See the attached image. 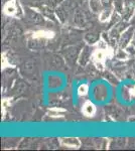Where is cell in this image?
Returning a JSON list of instances; mask_svg holds the SVG:
<instances>
[{"instance_id":"cell-1","label":"cell","mask_w":135,"mask_h":151,"mask_svg":"<svg viewBox=\"0 0 135 151\" xmlns=\"http://www.w3.org/2000/svg\"><path fill=\"white\" fill-rule=\"evenodd\" d=\"M25 14H26V17H27V20L32 24H40L41 22H43V15H40L38 12L34 11L32 9H26Z\"/></svg>"},{"instance_id":"cell-2","label":"cell","mask_w":135,"mask_h":151,"mask_svg":"<svg viewBox=\"0 0 135 151\" xmlns=\"http://www.w3.org/2000/svg\"><path fill=\"white\" fill-rule=\"evenodd\" d=\"M74 21L79 26H84L86 22H87L86 17L84 15V12L81 10V9H76L75 14H74Z\"/></svg>"},{"instance_id":"cell-3","label":"cell","mask_w":135,"mask_h":151,"mask_svg":"<svg viewBox=\"0 0 135 151\" xmlns=\"http://www.w3.org/2000/svg\"><path fill=\"white\" fill-rule=\"evenodd\" d=\"M89 4H90L91 10L93 12H95V13H99V12H101L102 10H104L100 0H90Z\"/></svg>"},{"instance_id":"cell-4","label":"cell","mask_w":135,"mask_h":151,"mask_svg":"<svg viewBox=\"0 0 135 151\" xmlns=\"http://www.w3.org/2000/svg\"><path fill=\"white\" fill-rule=\"evenodd\" d=\"M132 32H133V29L129 28L128 30L124 31V32L122 33V35H121V40H120V41H121V45H126L127 43L129 42L130 40H131Z\"/></svg>"},{"instance_id":"cell-5","label":"cell","mask_w":135,"mask_h":151,"mask_svg":"<svg viewBox=\"0 0 135 151\" xmlns=\"http://www.w3.org/2000/svg\"><path fill=\"white\" fill-rule=\"evenodd\" d=\"M85 40L89 43H95L98 40V35H97V33H95V32H89L86 35Z\"/></svg>"},{"instance_id":"cell-6","label":"cell","mask_w":135,"mask_h":151,"mask_svg":"<svg viewBox=\"0 0 135 151\" xmlns=\"http://www.w3.org/2000/svg\"><path fill=\"white\" fill-rule=\"evenodd\" d=\"M104 9H111L113 6V0H100Z\"/></svg>"},{"instance_id":"cell-7","label":"cell","mask_w":135,"mask_h":151,"mask_svg":"<svg viewBox=\"0 0 135 151\" xmlns=\"http://www.w3.org/2000/svg\"><path fill=\"white\" fill-rule=\"evenodd\" d=\"M86 1H88V0H80L81 3H84V2H86Z\"/></svg>"}]
</instances>
